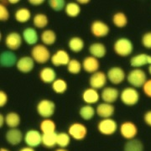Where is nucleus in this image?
Here are the masks:
<instances>
[{"label":"nucleus","instance_id":"obj_1","mask_svg":"<svg viewBox=\"0 0 151 151\" xmlns=\"http://www.w3.org/2000/svg\"><path fill=\"white\" fill-rule=\"evenodd\" d=\"M113 51L121 57H127L132 55L134 51V45L129 39L120 37L115 40L113 44Z\"/></svg>","mask_w":151,"mask_h":151},{"label":"nucleus","instance_id":"obj_2","mask_svg":"<svg viewBox=\"0 0 151 151\" xmlns=\"http://www.w3.org/2000/svg\"><path fill=\"white\" fill-rule=\"evenodd\" d=\"M31 57L38 64H45L51 59L50 51L46 45L43 44H37L31 49Z\"/></svg>","mask_w":151,"mask_h":151},{"label":"nucleus","instance_id":"obj_3","mask_svg":"<svg viewBox=\"0 0 151 151\" xmlns=\"http://www.w3.org/2000/svg\"><path fill=\"white\" fill-rule=\"evenodd\" d=\"M147 75L145 71L140 68H134L129 72L127 76V81L129 83L132 87L139 88L143 87L147 81Z\"/></svg>","mask_w":151,"mask_h":151},{"label":"nucleus","instance_id":"obj_4","mask_svg":"<svg viewBox=\"0 0 151 151\" xmlns=\"http://www.w3.org/2000/svg\"><path fill=\"white\" fill-rule=\"evenodd\" d=\"M37 113L45 119H50L55 112V103L50 99H42L36 106Z\"/></svg>","mask_w":151,"mask_h":151},{"label":"nucleus","instance_id":"obj_5","mask_svg":"<svg viewBox=\"0 0 151 151\" xmlns=\"http://www.w3.org/2000/svg\"><path fill=\"white\" fill-rule=\"evenodd\" d=\"M139 92L134 87H126L120 93L121 102L126 106H134L139 101Z\"/></svg>","mask_w":151,"mask_h":151},{"label":"nucleus","instance_id":"obj_6","mask_svg":"<svg viewBox=\"0 0 151 151\" xmlns=\"http://www.w3.org/2000/svg\"><path fill=\"white\" fill-rule=\"evenodd\" d=\"M97 129L101 134L104 136H112L117 132L119 126L114 119L110 118L102 119L101 121H99L97 125Z\"/></svg>","mask_w":151,"mask_h":151},{"label":"nucleus","instance_id":"obj_7","mask_svg":"<svg viewBox=\"0 0 151 151\" xmlns=\"http://www.w3.org/2000/svg\"><path fill=\"white\" fill-rule=\"evenodd\" d=\"M119 132L124 139L129 141L134 139L138 134L139 129L137 125L134 122L124 121L119 126Z\"/></svg>","mask_w":151,"mask_h":151},{"label":"nucleus","instance_id":"obj_8","mask_svg":"<svg viewBox=\"0 0 151 151\" xmlns=\"http://www.w3.org/2000/svg\"><path fill=\"white\" fill-rule=\"evenodd\" d=\"M69 135L71 137V139L77 141L83 140L87 135V129L86 125L81 123L76 122L71 124L68 128Z\"/></svg>","mask_w":151,"mask_h":151},{"label":"nucleus","instance_id":"obj_9","mask_svg":"<svg viewBox=\"0 0 151 151\" xmlns=\"http://www.w3.org/2000/svg\"><path fill=\"white\" fill-rule=\"evenodd\" d=\"M24 141L28 147L36 148L42 145V133L37 129H29L24 134Z\"/></svg>","mask_w":151,"mask_h":151},{"label":"nucleus","instance_id":"obj_10","mask_svg":"<svg viewBox=\"0 0 151 151\" xmlns=\"http://www.w3.org/2000/svg\"><path fill=\"white\" fill-rule=\"evenodd\" d=\"M108 80L113 85H119L123 83L127 76L124 70L120 66H113L107 72Z\"/></svg>","mask_w":151,"mask_h":151},{"label":"nucleus","instance_id":"obj_11","mask_svg":"<svg viewBox=\"0 0 151 151\" xmlns=\"http://www.w3.org/2000/svg\"><path fill=\"white\" fill-rule=\"evenodd\" d=\"M23 40H24L23 37L19 33L16 31H12L6 35L4 44L7 46V48L9 49V50L14 51L20 48Z\"/></svg>","mask_w":151,"mask_h":151},{"label":"nucleus","instance_id":"obj_12","mask_svg":"<svg viewBox=\"0 0 151 151\" xmlns=\"http://www.w3.org/2000/svg\"><path fill=\"white\" fill-rule=\"evenodd\" d=\"M107 81H108L107 73L98 70L91 75L89 78V85L90 87L93 89L99 90V89H103L105 87Z\"/></svg>","mask_w":151,"mask_h":151},{"label":"nucleus","instance_id":"obj_13","mask_svg":"<svg viewBox=\"0 0 151 151\" xmlns=\"http://www.w3.org/2000/svg\"><path fill=\"white\" fill-rule=\"evenodd\" d=\"M90 30L94 37L103 38L108 35L110 32V28L108 24H106L103 20H95L92 23Z\"/></svg>","mask_w":151,"mask_h":151},{"label":"nucleus","instance_id":"obj_14","mask_svg":"<svg viewBox=\"0 0 151 151\" xmlns=\"http://www.w3.org/2000/svg\"><path fill=\"white\" fill-rule=\"evenodd\" d=\"M70 55L65 50H58L51 55L50 61L54 66H61L66 65L69 64L70 61Z\"/></svg>","mask_w":151,"mask_h":151},{"label":"nucleus","instance_id":"obj_15","mask_svg":"<svg viewBox=\"0 0 151 151\" xmlns=\"http://www.w3.org/2000/svg\"><path fill=\"white\" fill-rule=\"evenodd\" d=\"M119 97H120V92L115 87H112V86L104 87L101 92V98L103 103L113 104L115 102H117Z\"/></svg>","mask_w":151,"mask_h":151},{"label":"nucleus","instance_id":"obj_16","mask_svg":"<svg viewBox=\"0 0 151 151\" xmlns=\"http://www.w3.org/2000/svg\"><path fill=\"white\" fill-rule=\"evenodd\" d=\"M35 60H33L31 56H22L18 60V62L16 64V68L19 71L22 73H29L31 72L35 67Z\"/></svg>","mask_w":151,"mask_h":151},{"label":"nucleus","instance_id":"obj_17","mask_svg":"<svg viewBox=\"0 0 151 151\" xmlns=\"http://www.w3.org/2000/svg\"><path fill=\"white\" fill-rule=\"evenodd\" d=\"M24 134L19 129H9L5 134L6 141L13 146L19 145L24 140Z\"/></svg>","mask_w":151,"mask_h":151},{"label":"nucleus","instance_id":"obj_18","mask_svg":"<svg viewBox=\"0 0 151 151\" xmlns=\"http://www.w3.org/2000/svg\"><path fill=\"white\" fill-rule=\"evenodd\" d=\"M115 113V107L113 104L107 103H101L96 108V114L102 119H110Z\"/></svg>","mask_w":151,"mask_h":151},{"label":"nucleus","instance_id":"obj_19","mask_svg":"<svg viewBox=\"0 0 151 151\" xmlns=\"http://www.w3.org/2000/svg\"><path fill=\"white\" fill-rule=\"evenodd\" d=\"M81 64H82V69L90 74H93L98 71L99 67H100V62L98 59L93 57L92 55H88L85 57L82 60Z\"/></svg>","mask_w":151,"mask_h":151},{"label":"nucleus","instance_id":"obj_20","mask_svg":"<svg viewBox=\"0 0 151 151\" xmlns=\"http://www.w3.org/2000/svg\"><path fill=\"white\" fill-rule=\"evenodd\" d=\"M100 97H101V95L99 94L98 91L96 89H93L92 87L85 89L81 94V98H82L83 102L88 105H92V104L97 103Z\"/></svg>","mask_w":151,"mask_h":151},{"label":"nucleus","instance_id":"obj_21","mask_svg":"<svg viewBox=\"0 0 151 151\" xmlns=\"http://www.w3.org/2000/svg\"><path fill=\"white\" fill-rule=\"evenodd\" d=\"M18 60L19 59L17 58L16 55L13 51L5 50V51H3L0 55V65L3 67L10 68L14 65H16Z\"/></svg>","mask_w":151,"mask_h":151},{"label":"nucleus","instance_id":"obj_22","mask_svg":"<svg viewBox=\"0 0 151 151\" xmlns=\"http://www.w3.org/2000/svg\"><path fill=\"white\" fill-rule=\"evenodd\" d=\"M146 65H151L150 55L142 53L134 55L130 59V65L134 68H140Z\"/></svg>","mask_w":151,"mask_h":151},{"label":"nucleus","instance_id":"obj_23","mask_svg":"<svg viewBox=\"0 0 151 151\" xmlns=\"http://www.w3.org/2000/svg\"><path fill=\"white\" fill-rule=\"evenodd\" d=\"M39 77L40 81L45 84H52L56 78V72L51 67H43L39 72Z\"/></svg>","mask_w":151,"mask_h":151},{"label":"nucleus","instance_id":"obj_24","mask_svg":"<svg viewBox=\"0 0 151 151\" xmlns=\"http://www.w3.org/2000/svg\"><path fill=\"white\" fill-rule=\"evenodd\" d=\"M22 37L24 41L29 45H36L39 40V35L35 29L31 27L25 28L22 32Z\"/></svg>","mask_w":151,"mask_h":151},{"label":"nucleus","instance_id":"obj_25","mask_svg":"<svg viewBox=\"0 0 151 151\" xmlns=\"http://www.w3.org/2000/svg\"><path fill=\"white\" fill-rule=\"evenodd\" d=\"M88 50L91 55L97 59L103 58L107 54V48L105 45L101 42H94L90 45Z\"/></svg>","mask_w":151,"mask_h":151},{"label":"nucleus","instance_id":"obj_26","mask_svg":"<svg viewBox=\"0 0 151 151\" xmlns=\"http://www.w3.org/2000/svg\"><path fill=\"white\" fill-rule=\"evenodd\" d=\"M20 123V116L16 112H9L5 115V124L9 129H18Z\"/></svg>","mask_w":151,"mask_h":151},{"label":"nucleus","instance_id":"obj_27","mask_svg":"<svg viewBox=\"0 0 151 151\" xmlns=\"http://www.w3.org/2000/svg\"><path fill=\"white\" fill-rule=\"evenodd\" d=\"M68 47L74 53H79L85 47V42L83 39L78 36L71 37L68 41Z\"/></svg>","mask_w":151,"mask_h":151},{"label":"nucleus","instance_id":"obj_28","mask_svg":"<svg viewBox=\"0 0 151 151\" xmlns=\"http://www.w3.org/2000/svg\"><path fill=\"white\" fill-rule=\"evenodd\" d=\"M56 39H57V36H56L55 32L50 29H45L40 35V40L42 41V44L46 46L54 45L56 41Z\"/></svg>","mask_w":151,"mask_h":151},{"label":"nucleus","instance_id":"obj_29","mask_svg":"<svg viewBox=\"0 0 151 151\" xmlns=\"http://www.w3.org/2000/svg\"><path fill=\"white\" fill-rule=\"evenodd\" d=\"M14 18L18 23L20 24L27 23L31 19V12L27 8H19L15 11Z\"/></svg>","mask_w":151,"mask_h":151},{"label":"nucleus","instance_id":"obj_30","mask_svg":"<svg viewBox=\"0 0 151 151\" xmlns=\"http://www.w3.org/2000/svg\"><path fill=\"white\" fill-rule=\"evenodd\" d=\"M40 131L42 134H50L56 132V124L51 119H43L40 124Z\"/></svg>","mask_w":151,"mask_h":151},{"label":"nucleus","instance_id":"obj_31","mask_svg":"<svg viewBox=\"0 0 151 151\" xmlns=\"http://www.w3.org/2000/svg\"><path fill=\"white\" fill-rule=\"evenodd\" d=\"M57 139V133H50V134H42V145L47 149H53L55 146Z\"/></svg>","mask_w":151,"mask_h":151},{"label":"nucleus","instance_id":"obj_32","mask_svg":"<svg viewBox=\"0 0 151 151\" xmlns=\"http://www.w3.org/2000/svg\"><path fill=\"white\" fill-rule=\"evenodd\" d=\"M112 20H113V24L119 29H123V28L125 27L129 22L127 15L124 14V12H121V11L117 12L113 14Z\"/></svg>","mask_w":151,"mask_h":151},{"label":"nucleus","instance_id":"obj_33","mask_svg":"<svg viewBox=\"0 0 151 151\" xmlns=\"http://www.w3.org/2000/svg\"><path fill=\"white\" fill-rule=\"evenodd\" d=\"M95 114H96V109L92 105L85 104L79 109V116L83 120L86 121H89L93 119Z\"/></svg>","mask_w":151,"mask_h":151},{"label":"nucleus","instance_id":"obj_34","mask_svg":"<svg viewBox=\"0 0 151 151\" xmlns=\"http://www.w3.org/2000/svg\"><path fill=\"white\" fill-rule=\"evenodd\" d=\"M81 5L77 2L67 3L65 8V12L67 16L70 18H76L81 14Z\"/></svg>","mask_w":151,"mask_h":151},{"label":"nucleus","instance_id":"obj_35","mask_svg":"<svg viewBox=\"0 0 151 151\" xmlns=\"http://www.w3.org/2000/svg\"><path fill=\"white\" fill-rule=\"evenodd\" d=\"M49 18L46 14L39 13L36 14L33 18V24L37 29H45L48 25Z\"/></svg>","mask_w":151,"mask_h":151},{"label":"nucleus","instance_id":"obj_36","mask_svg":"<svg viewBox=\"0 0 151 151\" xmlns=\"http://www.w3.org/2000/svg\"><path fill=\"white\" fill-rule=\"evenodd\" d=\"M145 147L139 139H132L127 141L124 147V151H144Z\"/></svg>","mask_w":151,"mask_h":151},{"label":"nucleus","instance_id":"obj_37","mask_svg":"<svg viewBox=\"0 0 151 151\" xmlns=\"http://www.w3.org/2000/svg\"><path fill=\"white\" fill-rule=\"evenodd\" d=\"M71 137L68 133L66 132H60L57 133V139H56V144L59 148H63L65 149L70 145Z\"/></svg>","mask_w":151,"mask_h":151},{"label":"nucleus","instance_id":"obj_38","mask_svg":"<svg viewBox=\"0 0 151 151\" xmlns=\"http://www.w3.org/2000/svg\"><path fill=\"white\" fill-rule=\"evenodd\" d=\"M51 86H52V90L55 93H57V94H63V93H65L66 92V90H67V88H68L67 82L64 79H62V78H57L51 84Z\"/></svg>","mask_w":151,"mask_h":151},{"label":"nucleus","instance_id":"obj_39","mask_svg":"<svg viewBox=\"0 0 151 151\" xmlns=\"http://www.w3.org/2000/svg\"><path fill=\"white\" fill-rule=\"evenodd\" d=\"M82 69V64L76 59H71L67 65V70L72 75H77L81 72Z\"/></svg>","mask_w":151,"mask_h":151},{"label":"nucleus","instance_id":"obj_40","mask_svg":"<svg viewBox=\"0 0 151 151\" xmlns=\"http://www.w3.org/2000/svg\"><path fill=\"white\" fill-rule=\"evenodd\" d=\"M48 4L50 9L56 12L65 9V6H66V3L64 0H50Z\"/></svg>","mask_w":151,"mask_h":151},{"label":"nucleus","instance_id":"obj_41","mask_svg":"<svg viewBox=\"0 0 151 151\" xmlns=\"http://www.w3.org/2000/svg\"><path fill=\"white\" fill-rule=\"evenodd\" d=\"M9 16H10V14L7 8V5L0 3V20L2 22L8 21Z\"/></svg>","mask_w":151,"mask_h":151},{"label":"nucleus","instance_id":"obj_42","mask_svg":"<svg viewBox=\"0 0 151 151\" xmlns=\"http://www.w3.org/2000/svg\"><path fill=\"white\" fill-rule=\"evenodd\" d=\"M141 42L145 48L151 50V31L146 32L143 35Z\"/></svg>","mask_w":151,"mask_h":151},{"label":"nucleus","instance_id":"obj_43","mask_svg":"<svg viewBox=\"0 0 151 151\" xmlns=\"http://www.w3.org/2000/svg\"><path fill=\"white\" fill-rule=\"evenodd\" d=\"M142 88H143V92L145 94L146 97L151 98V79H148Z\"/></svg>","mask_w":151,"mask_h":151},{"label":"nucleus","instance_id":"obj_44","mask_svg":"<svg viewBox=\"0 0 151 151\" xmlns=\"http://www.w3.org/2000/svg\"><path fill=\"white\" fill-rule=\"evenodd\" d=\"M8 100H9V97H8L7 93L3 90L0 91V107L4 108L8 103Z\"/></svg>","mask_w":151,"mask_h":151},{"label":"nucleus","instance_id":"obj_45","mask_svg":"<svg viewBox=\"0 0 151 151\" xmlns=\"http://www.w3.org/2000/svg\"><path fill=\"white\" fill-rule=\"evenodd\" d=\"M144 121L148 126L151 128V110L147 111L144 115Z\"/></svg>","mask_w":151,"mask_h":151},{"label":"nucleus","instance_id":"obj_46","mask_svg":"<svg viewBox=\"0 0 151 151\" xmlns=\"http://www.w3.org/2000/svg\"><path fill=\"white\" fill-rule=\"evenodd\" d=\"M29 3L33 6H40L43 4L45 3V0H30L29 1Z\"/></svg>","mask_w":151,"mask_h":151},{"label":"nucleus","instance_id":"obj_47","mask_svg":"<svg viewBox=\"0 0 151 151\" xmlns=\"http://www.w3.org/2000/svg\"><path fill=\"white\" fill-rule=\"evenodd\" d=\"M4 124H5V116L3 113H1L0 114V127L2 128Z\"/></svg>","mask_w":151,"mask_h":151},{"label":"nucleus","instance_id":"obj_48","mask_svg":"<svg viewBox=\"0 0 151 151\" xmlns=\"http://www.w3.org/2000/svg\"><path fill=\"white\" fill-rule=\"evenodd\" d=\"M19 151H35V150L34 148H30V147H28V146H25V147H23Z\"/></svg>","mask_w":151,"mask_h":151},{"label":"nucleus","instance_id":"obj_49","mask_svg":"<svg viewBox=\"0 0 151 151\" xmlns=\"http://www.w3.org/2000/svg\"><path fill=\"white\" fill-rule=\"evenodd\" d=\"M77 3L81 5V4H89L90 3V1L89 0H85V1H83V0H79V1H77Z\"/></svg>","mask_w":151,"mask_h":151},{"label":"nucleus","instance_id":"obj_50","mask_svg":"<svg viewBox=\"0 0 151 151\" xmlns=\"http://www.w3.org/2000/svg\"><path fill=\"white\" fill-rule=\"evenodd\" d=\"M19 0H8V4H19Z\"/></svg>","mask_w":151,"mask_h":151},{"label":"nucleus","instance_id":"obj_51","mask_svg":"<svg viewBox=\"0 0 151 151\" xmlns=\"http://www.w3.org/2000/svg\"><path fill=\"white\" fill-rule=\"evenodd\" d=\"M55 151H69L68 150H66V149H63V148H58V149H56Z\"/></svg>","mask_w":151,"mask_h":151},{"label":"nucleus","instance_id":"obj_52","mask_svg":"<svg viewBox=\"0 0 151 151\" xmlns=\"http://www.w3.org/2000/svg\"><path fill=\"white\" fill-rule=\"evenodd\" d=\"M0 151H10L9 150H8V149H6V148H1V150H0Z\"/></svg>","mask_w":151,"mask_h":151},{"label":"nucleus","instance_id":"obj_53","mask_svg":"<svg viewBox=\"0 0 151 151\" xmlns=\"http://www.w3.org/2000/svg\"><path fill=\"white\" fill-rule=\"evenodd\" d=\"M148 70H149V73H150L151 76V65H149V68H148Z\"/></svg>","mask_w":151,"mask_h":151}]
</instances>
